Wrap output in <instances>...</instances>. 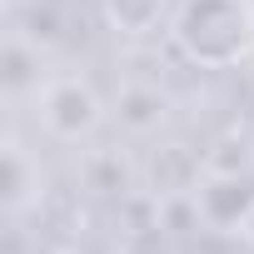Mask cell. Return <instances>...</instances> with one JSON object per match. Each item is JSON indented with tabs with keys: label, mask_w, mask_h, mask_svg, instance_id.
Masks as SVG:
<instances>
[{
	"label": "cell",
	"mask_w": 254,
	"mask_h": 254,
	"mask_svg": "<svg viewBox=\"0 0 254 254\" xmlns=\"http://www.w3.org/2000/svg\"><path fill=\"white\" fill-rule=\"evenodd\" d=\"M170 0H100V15L115 35H155Z\"/></svg>",
	"instance_id": "cell-5"
},
{
	"label": "cell",
	"mask_w": 254,
	"mask_h": 254,
	"mask_svg": "<svg viewBox=\"0 0 254 254\" xmlns=\"http://www.w3.org/2000/svg\"><path fill=\"white\" fill-rule=\"evenodd\" d=\"M175 50L199 70H229L254 45V10L249 0H180L170 20Z\"/></svg>",
	"instance_id": "cell-1"
},
{
	"label": "cell",
	"mask_w": 254,
	"mask_h": 254,
	"mask_svg": "<svg viewBox=\"0 0 254 254\" xmlns=\"http://www.w3.org/2000/svg\"><path fill=\"white\" fill-rule=\"evenodd\" d=\"M35 110H40V125H45V135L60 140V145H80L100 130V120H105V105L95 95L90 80L80 75H55L35 90Z\"/></svg>",
	"instance_id": "cell-2"
},
{
	"label": "cell",
	"mask_w": 254,
	"mask_h": 254,
	"mask_svg": "<svg viewBox=\"0 0 254 254\" xmlns=\"http://www.w3.org/2000/svg\"><path fill=\"white\" fill-rule=\"evenodd\" d=\"M120 120L130 125V130H155V125L165 120L160 90H125L120 95Z\"/></svg>",
	"instance_id": "cell-6"
},
{
	"label": "cell",
	"mask_w": 254,
	"mask_h": 254,
	"mask_svg": "<svg viewBox=\"0 0 254 254\" xmlns=\"http://www.w3.org/2000/svg\"><path fill=\"white\" fill-rule=\"evenodd\" d=\"M194 209L219 234H244L254 214V175L249 170H209L194 190Z\"/></svg>",
	"instance_id": "cell-3"
},
{
	"label": "cell",
	"mask_w": 254,
	"mask_h": 254,
	"mask_svg": "<svg viewBox=\"0 0 254 254\" xmlns=\"http://www.w3.org/2000/svg\"><path fill=\"white\" fill-rule=\"evenodd\" d=\"M40 165L25 155V145L20 140H5V185H0V190H5V194H0V199H5V214L10 219H20L35 199H40Z\"/></svg>",
	"instance_id": "cell-4"
},
{
	"label": "cell",
	"mask_w": 254,
	"mask_h": 254,
	"mask_svg": "<svg viewBox=\"0 0 254 254\" xmlns=\"http://www.w3.org/2000/svg\"><path fill=\"white\" fill-rule=\"evenodd\" d=\"M244 244L254 249V214H249V224H244Z\"/></svg>",
	"instance_id": "cell-7"
}]
</instances>
